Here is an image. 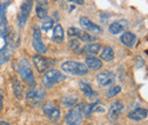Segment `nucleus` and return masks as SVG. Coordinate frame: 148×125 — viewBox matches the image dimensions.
Listing matches in <instances>:
<instances>
[{"instance_id": "f03ea898", "label": "nucleus", "mask_w": 148, "mask_h": 125, "mask_svg": "<svg viewBox=\"0 0 148 125\" xmlns=\"http://www.w3.org/2000/svg\"><path fill=\"white\" fill-rule=\"evenodd\" d=\"M62 71L66 74L74 75V76H83L88 74V67L82 63L67 60L62 64Z\"/></svg>"}, {"instance_id": "b1692460", "label": "nucleus", "mask_w": 148, "mask_h": 125, "mask_svg": "<svg viewBox=\"0 0 148 125\" xmlns=\"http://www.w3.org/2000/svg\"><path fill=\"white\" fill-rule=\"evenodd\" d=\"M100 58L103 60H105V61H111V60H113L114 59V50H113V48L110 47V46L104 47L103 51L100 53Z\"/></svg>"}, {"instance_id": "cd10ccee", "label": "nucleus", "mask_w": 148, "mask_h": 125, "mask_svg": "<svg viewBox=\"0 0 148 125\" xmlns=\"http://www.w3.org/2000/svg\"><path fill=\"white\" fill-rule=\"evenodd\" d=\"M120 92H121V87L115 85V87H113V88H111V89L107 90L105 94H106V97H107V98H112V97L117 96Z\"/></svg>"}, {"instance_id": "f704fd0d", "label": "nucleus", "mask_w": 148, "mask_h": 125, "mask_svg": "<svg viewBox=\"0 0 148 125\" xmlns=\"http://www.w3.org/2000/svg\"><path fill=\"white\" fill-rule=\"evenodd\" d=\"M53 1H57V0H53Z\"/></svg>"}, {"instance_id": "423d86ee", "label": "nucleus", "mask_w": 148, "mask_h": 125, "mask_svg": "<svg viewBox=\"0 0 148 125\" xmlns=\"http://www.w3.org/2000/svg\"><path fill=\"white\" fill-rule=\"evenodd\" d=\"M45 98H46V92L43 90L38 89V88L30 89L26 92V96H25L26 101L32 106H38L41 101L45 100Z\"/></svg>"}, {"instance_id": "7c9ffc66", "label": "nucleus", "mask_w": 148, "mask_h": 125, "mask_svg": "<svg viewBox=\"0 0 148 125\" xmlns=\"http://www.w3.org/2000/svg\"><path fill=\"white\" fill-rule=\"evenodd\" d=\"M2 107H3V93L0 89V111L2 110Z\"/></svg>"}, {"instance_id": "393cba45", "label": "nucleus", "mask_w": 148, "mask_h": 125, "mask_svg": "<svg viewBox=\"0 0 148 125\" xmlns=\"http://www.w3.org/2000/svg\"><path fill=\"white\" fill-rule=\"evenodd\" d=\"M77 101H79V98L76 97V96H65L63 99H62V102H63V105L64 106H66V107H72L74 105H76L77 104Z\"/></svg>"}, {"instance_id": "5701e85b", "label": "nucleus", "mask_w": 148, "mask_h": 125, "mask_svg": "<svg viewBox=\"0 0 148 125\" xmlns=\"http://www.w3.org/2000/svg\"><path fill=\"white\" fill-rule=\"evenodd\" d=\"M101 46L99 43H89V44H86L82 49V53H87V54H90V55H97L99 53Z\"/></svg>"}, {"instance_id": "6e6552de", "label": "nucleus", "mask_w": 148, "mask_h": 125, "mask_svg": "<svg viewBox=\"0 0 148 125\" xmlns=\"http://www.w3.org/2000/svg\"><path fill=\"white\" fill-rule=\"evenodd\" d=\"M32 44L34 50L39 54H46L47 53V48L45 47L43 42H42V36H41V30L34 26L33 27V39H32Z\"/></svg>"}, {"instance_id": "9b49d317", "label": "nucleus", "mask_w": 148, "mask_h": 125, "mask_svg": "<svg viewBox=\"0 0 148 125\" xmlns=\"http://www.w3.org/2000/svg\"><path fill=\"white\" fill-rule=\"evenodd\" d=\"M98 84L100 87H108L114 83L115 81V74L111 71H104L101 73H99L96 77Z\"/></svg>"}, {"instance_id": "bb28decb", "label": "nucleus", "mask_w": 148, "mask_h": 125, "mask_svg": "<svg viewBox=\"0 0 148 125\" xmlns=\"http://www.w3.org/2000/svg\"><path fill=\"white\" fill-rule=\"evenodd\" d=\"M54 26V19L49 17H46L42 22V25H41V29L43 31H49L50 29H53Z\"/></svg>"}, {"instance_id": "a211bd4d", "label": "nucleus", "mask_w": 148, "mask_h": 125, "mask_svg": "<svg viewBox=\"0 0 148 125\" xmlns=\"http://www.w3.org/2000/svg\"><path fill=\"white\" fill-rule=\"evenodd\" d=\"M86 66L88 68L92 70V71H98V70H100L103 67V63H101V60L99 58L91 56V57H87L86 58Z\"/></svg>"}, {"instance_id": "0eeeda50", "label": "nucleus", "mask_w": 148, "mask_h": 125, "mask_svg": "<svg viewBox=\"0 0 148 125\" xmlns=\"http://www.w3.org/2000/svg\"><path fill=\"white\" fill-rule=\"evenodd\" d=\"M82 107L81 105H79L67 111L65 116V122L67 125H80L82 122Z\"/></svg>"}, {"instance_id": "4be33fe9", "label": "nucleus", "mask_w": 148, "mask_h": 125, "mask_svg": "<svg viewBox=\"0 0 148 125\" xmlns=\"http://www.w3.org/2000/svg\"><path fill=\"white\" fill-rule=\"evenodd\" d=\"M53 40L57 42V43H60L63 42L64 40V30H63V26L60 24H57L55 27H54V32H53Z\"/></svg>"}, {"instance_id": "473e14b6", "label": "nucleus", "mask_w": 148, "mask_h": 125, "mask_svg": "<svg viewBox=\"0 0 148 125\" xmlns=\"http://www.w3.org/2000/svg\"><path fill=\"white\" fill-rule=\"evenodd\" d=\"M0 125H10V124L7 123V122H5V121H0Z\"/></svg>"}, {"instance_id": "20e7f679", "label": "nucleus", "mask_w": 148, "mask_h": 125, "mask_svg": "<svg viewBox=\"0 0 148 125\" xmlns=\"http://www.w3.org/2000/svg\"><path fill=\"white\" fill-rule=\"evenodd\" d=\"M14 49H15L14 38H13V36L10 33H8L7 36H6V39H5L3 46L0 48V64H3L6 61H8V59L10 58Z\"/></svg>"}, {"instance_id": "7ed1b4c3", "label": "nucleus", "mask_w": 148, "mask_h": 125, "mask_svg": "<svg viewBox=\"0 0 148 125\" xmlns=\"http://www.w3.org/2000/svg\"><path fill=\"white\" fill-rule=\"evenodd\" d=\"M65 80V76L57 70H49V71L46 72V74L42 76V84L45 88L47 89H50L53 88L55 84L62 82Z\"/></svg>"}, {"instance_id": "72a5a7b5", "label": "nucleus", "mask_w": 148, "mask_h": 125, "mask_svg": "<svg viewBox=\"0 0 148 125\" xmlns=\"http://www.w3.org/2000/svg\"><path fill=\"white\" fill-rule=\"evenodd\" d=\"M69 1H71V2H74V0H69Z\"/></svg>"}, {"instance_id": "2eb2a0df", "label": "nucleus", "mask_w": 148, "mask_h": 125, "mask_svg": "<svg viewBox=\"0 0 148 125\" xmlns=\"http://www.w3.org/2000/svg\"><path fill=\"white\" fill-rule=\"evenodd\" d=\"M33 64H34V66H36V68H37V71L39 73H43V72L47 71V68H48V60L43 57V56H41V55H36V56H33Z\"/></svg>"}, {"instance_id": "39448f33", "label": "nucleus", "mask_w": 148, "mask_h": 125, "mask_svg": "<svg viewBox=\"0 0 148 125\" xmlns=\"http://www.w3.org/2000/svg\"><path fill=\"white\" fill-rule=\"evenodd\" d=\"M31 9H32V0H24L23 3L21 5L18 15H17V23L21 29L25 26L29 16H30Z\"/></svg>"}, {"instance_id": "dca6fc26", "label": "nucleus", "mask_w": 148, "mask_h": 125, "mask_svg": "<svg viewBox=\"0 0 148 125\" xmlns=\"http://www.w3.org/2000/svg\"><path fill=\"white\" fill-rule=\"evenodd\" d=\"M148 110L145 108H136L128 114V117L132 121H143L147 117Z\"/></svg>"}, {"instance_id": "c85d7f7f", "label": "nucleus", "mask_w": 148, "mask_h": 125, "mask_svg": "<svg viewBox=\"0 0 148 125\" xmlns=\"http://www.w3.org/2000/svg\"><path fill=\"white\" fill-rule=\"evenodd\" d=\"M69 46H70V48H71L72 50H74L75 53L82 54V49H80V43H79V41H77V40L72 39V40L69 42Z\"/></svg>"}, {"instance_id": "4468645a", "label": "nucleus", "mask_w": 148, "mask_h": 125, "mask_svg": "<svg viewBox=\"0 0 148 125\" xmlns=\"http://www.w3.org/2000/svg\"><path fill=\"white\" fill-rule=\"evenodd\" d=\"M128 22L127 19H120V20H116V22H113L111 25H110V32L112 34H120L121 32L125 31L128 29Z\"/></svg>"}, {"instance_id": "ddd939ff", "label": "nucleus", "mask_w": 148, "mask_h": 125, "mask_svg": "<svg viewBox=\"0 0 148 125\" xmlns=\"http://www.w3.org/2000/svg\"><path fill=\"white\" fill-rule=\"evenodd\" d=\"M123 109H124V105L121 102V101H115L111 105V107L108 109V117L111 121H116L121 114L123 113Z\"/></svg>"}, {"instance_id": "a878e982", "label": "nucleus", "mask_w": 148, "mask_h": 125, "mask_svg": "<svg viewBox=\"0 0 148 125\" xmlns=\"http://www.w3.org/2000/svg\"><path fill=\"white\" fill-rule=\"evenodd\" d=\"M9 3L10 0H0V23L6 20V9Z\"/></svg>"}, {"instance_id": "aec40b11", "label": "nucleus", "mask_w": 148, "mask_h": 125, "mask_svg": "<svg viewBox=\"0 0 148 125\" xmlns=\"http://www.w3.org/2000/svg\"><path fill=\"white\" fill-rule=\"evenodd\" d=\"M12 88H13L14 96L18 100H21L23 98V85H22V83L19 82L17 79H13V81H12Z\"/></svg>"}, {"instance_id": "9d476101", "label": "nucleus", "mask_w": 148, "mask_h": 125, "mask_svg": "<svg viewBox=\"0 0 148 125\" xmlns=\"http://www.w3.org/2000/svg\"><path fill=\"white\" fill-rule=\"evenodd\" d=\"M42 111L43 114L51 121H58L60 117V110L59 108L56 106L53 102H47L43 105L42 107Z\"/></svg>"}, {"instance_id": "6ab92c4d", "label": "nucleus", "mask_w": 148, "mask_h": 125, "mask_svg": "<svg viewBox=\"0 0 148 125\" xmlns=\"http://www.w3.org/2000/svg\"><path fill=\"white\" fill-rule=\"evenodd\" d=\"M120 40H121V42H122L124 46H127V47H129V48H132V47L136 44V42H137V36H134L133 33H131V32H124V33L121 36Z\"/></svg>"}, {"instance_id": "f8f14e48", "label": "nucleus", "mask_w": 148, "mask_h": 125, "mask_svg": "<svg viewBox=\"0 0 148 125\" xmlns=\"http://www.w3.org/2000/svg\"><path fill=\"white\" fill-rule=\"evenodd\" d=\"M80 25H81L82 29H84V30L88 31V32L96 33V34H100V33H103V29H101L99 25L95 24L93 22H91L89 18H87V17L80 18Z\"/></svg>"}, {"instance_id": "f3484780", "label": "nucleus", "mask_w": 148, "mask_h": 125, "mask_svg": "<svg viewBox=\"0 0 148 125\" xmlns=\"http://www.w3.org/2000/svg\"><path fill=\"white\" fill-rule=\"evenodd\" d=\"M36 14L40 19H45L48 15V3L46 0H38L36 6Z\"/></svg>"}, {"instance_id": "1a4fd4ad", "label": "nucleus", "mask_w": 148, "mask_h": 125, "mask_svg": "<svg viewBox=\"0 0 148 125\" xmlns=\"http://www.w3.org/2000/svg\"><path fill=\"white\" fill-rule=\"evenodd\" d=\"M67 34L70 38H77L79 40H81L83 42H92L96 40V38L90 36L87 31H82V30H79L76 27H70L67 30Z\"/></svg>"}, {"instance_id": "c756f323", "label": "nucleus", "mask_w": 148, "mask_h": 125, "mask_svg": "<svg viewBox=\"0 0 148 125\" xmlns=\"http://www.w3.org/2000/svg\"><path fill=\"white\" fill-rule=\"evenodd\" d=\"M136 60L138 61V65H137L138 67H141V66H144V65H145V61H144V59H143L140 56H138V57L136 58Z\"/></svg>"}, {"instance_id": "f257e3e1", "label": "nucleus", "mask_w": 148, "mask_h": 125, "mask_svg": "<svg viewBox=\"0 0 148 125\" xmlns=\"http://www.w3.org/2000/svg\"><path fill=\"white\" fill-rule=\"evenodd\" d=\"M17 73L19 74L21 79L29 85H34V74L32 71V67L27 59L22 58L17 63Z\"/></svg>"}, {"instance_id": "412c9836", "label": "nucleus", "mask_w": 148, "mask_h": 125, "mask_svg": "<svg viewBox=\"0 0 148 125\" xmlns=\"http://www.w3.org/2000/svg\"><path fill=\"white\" fill-rule=\"evenodd\" d=\"M79 87H80V90L83 92V94L87 96L88 98H92V97L96 96L95 91L92 90L91 85H90L88 82H86V81H80V82H79Z\"/></svg>"}, {"instance_id": "2f4dec72", "label": "nucleus", "mask_w": 148, "mask_h": 125, "mask_svg": "<svg viewBox=\"0 0 148 125\" xmlns=\"http://www.w3.org/2000/svg\"><path fill=\"white\" fill-rule=\"evenodd\" d=\"M74 2L77 3V5H83L84 3V0H74Z\"/></svg>"}]
</instances>
